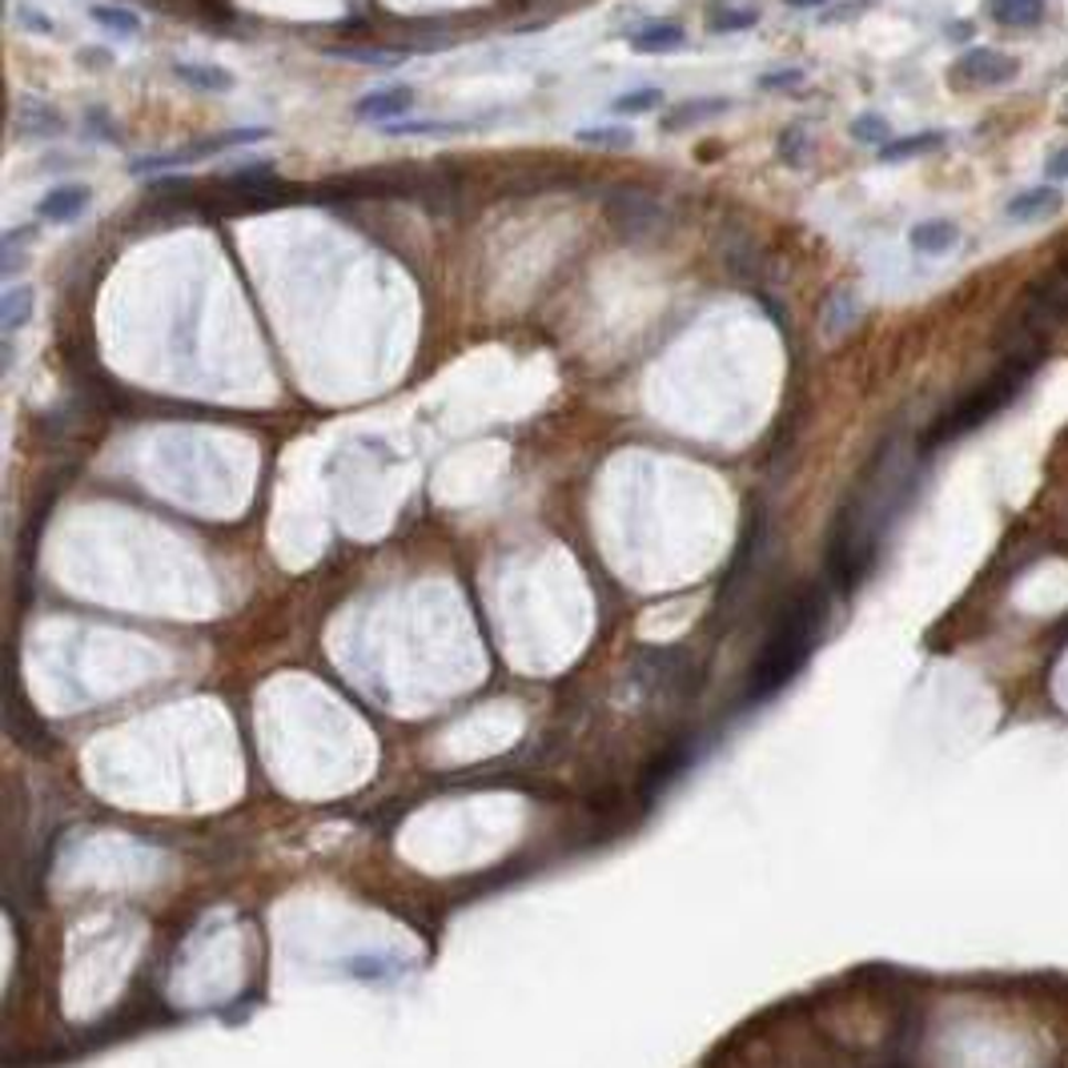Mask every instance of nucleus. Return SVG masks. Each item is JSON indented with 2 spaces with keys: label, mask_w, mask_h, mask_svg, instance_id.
<instances>
[{
  "label": "nucleus",
  "mask_w": 1068,
  "mask_h": 1068,
  "mask_svg": "<svg viewBox=\"0 0 1068 1068\" xmlns=\"http://www.w3.org/2000/svg\"><path fill=\"white\" fill-rule=\"evenodd\" d=\"M824 591H804L787 603V611L771 627V639L763 643L760 659L751 667L748 704H763L771 695H780L795 675L804 672V663L812 659L815 643H819V631H824Z\"/></svg>",
  "instance_id": "obj_1"
},
{
  "label": "nucleus",
  "mask_w": 1068,
  "mask_h": 1068,
  "mask_svg": "<svg viewBox=\"0 0 1068 1068\" xmlns=\"http://www.w3.org/2000/svg\"><path fill=\"white\" fill-rule=\"evenodd\" d=\"M1016 390H1021V374H1004V378H992V382H984L981 390H972L960 406H952L944 414V419L937 422V426L924 434V446H944V442L960 438V434H969V430H976L981 422H988L992 414H1001L1008 402L1016 398Z\"/></svg>",
  "instance_id": "obj_2"
},
{
  "label": "nucleus",
  "mask_w": 1068,
  "mask_h": 1068,
  "mask_svg": "<svg viewBox=\"0 0 1068 1068\" xmlns=\"http://www.w3.org/2000/svg\"><path fill=\"white\" fill-rule=\"evenodd\" d=\"M254 141H269V129H225V133H210V137H201V141H189L181 145V149H173V154H161V157H141V161H133L129 173H161V169H177V166H193V161H201V157H213V154H225V149H237V145H254Z\"/></svg>",
  "instance_id": "obj_3"
},
{
  "label": "nucleus",
  "mask_w": 1068,
  "mask_h": 1068,
  "mask_svg": "<svg viewBox=\"0 0 1068 1068\" xmlns=\"http://www.w3.org/2000/svg\"><path fill=\"white\" fill-rule=\"evenodd\" d=\"M1016 77H1021V61L1001 53V49H984V44L981 49H969V53L952 65V81H956V85L1001 88V85H1013Z\"/></svg>",
  "instance_id": "obj_4"
},
{
  "label": "nucleus",
  "mask_w": 1068,
  "mask_h": 1068,
  "mask_svg": "<svg viewBox=\"0 0 1068 1068\" xmlns=\"http://www.w3.org/2000/svg\"><path fill=\"white\" fill-rule=\"evenodd\" d=\"M606 213H611V221H615L618 230L627 233H647L667 218L659 201L639 193V189H618V193H611L606 198Z\"/></svg>",
  "instance_id": "obj_5"
},
{
  "label": "nucleus",
  "mask_w": 1068,
  "mask_h": 1068,
  "mask_svg": "<svg viewBox=\"0 0 1068 1068\" xmlns=\"http://www.w3.org/2000/svg\"><path fill=\"white\" fill-rule=\"evenodd\" d=\"M414 101H419V93L410 85H394V88H374V93H366L358 105H353V117H362V121H398L402 113L414 109Z\"/></svg>",
  "instance_id": "obj_6"
},
{
  "label": "nucleus",
  "mask_w": 1068,
  "mask_h": 1068,
  "mask_svg": "<svg viewBox=\"0 0 1068 1068\" xmlns=\"http://www.w3.org/2000/svg\"><path fill=\"white\" fill-rule=\"evenodd\" d=\"M1060 210H1065V189H1057V186L1021 189V193L1004 205V213H1008L1013 221H1045Z\"/></svg>",
  "instance_id": "obj_7"
},
{
  "label": "nucleus",
  "mask_w": 1068,
  "mask_h": 1068,
  "mask_svg": "<svg viewBox=\"0 0 1068 1068\" xmlns=\"http://www.w3.org/2000/svg\"><path fill=\"white\" fill-rule=\"evenodd\" d=\"M88 201H93L88 186H56L41 198L36 213H41L44 221H61V225H68V221H77L81 213L88 210Z\"/></svg>",
  "instance_id": "obj_8"
},
{
  "label": "nucleus",
  "mask_w": 1068,
  "mask_h": 1068,
  "mask_svg": "<svg viewBox=\"0 0 1068 1068\" xmlns=\"http://www.w3.org/2000/svg\"><path fill=\"white\" fill-rule=\"evenodd\" d=\"M727 109H731V101H727V97H695V101H684V105L667 109V117H663V129H667V133H684V129H691V125L711 121V117H719V113H727Z\"/></svg>",
  "instance_id": "obj_9"
},
{
  "label": "nucleus",
  "mask_w": 1068,
  "mask_h": 1068,
  "mask_svg": "<svg viewBox=\"0 0 1068 1068\" xmlns=\"http://www.w3.org/2000/svg\"><path fill=\"white\" fill-rule=\"evenodd\" d=\"M173 77L181 81V85L193 88V93H225V88L237 85L230 68L205 65V61H177V65H173Z\"/></svg>",
  "instance_id": "obj_10"
},
{
  "label": "nucleus",
  "mask_w": 1068,
  "mask_h": 1068,
  "mask_svg": "<svg viewBox=\"0 0 1068 1068\" xmlns=\"http://www.w3.org/2000/svg\"><path fill=\"white\" fill-rule=\"evenodd\" d=\"M908 242H912L916 254H948V250L960 242V225L956 221H944V218L920 221V225H912Z\"/></svg>",
  "instance_id": "obj_11"
},
{
  "label": "nucleus",
  "mask_w": 1068,
  "mask_h": 1068,
  "mask_svg": "<svg viewBox=\"0 0 1068 1068\" xmlns=\"http://www.w3.org/2000/svg\"><path fill=\"white\" fill-rule=\"evenodd\" d=\"M684 41H687L684 24H675V21L643 24L639 33L627 36V44L635 49V53H672V49H679Z\"/></svg>",
  "instance_id": "obj_12"
},
{
  "label": "nucleus",
  "mask_w": 1068,
  "mask_h": 1068,
  "mask_svg": "<svg viewBox=\"0 0 1068 1068\" xmlns=\"http://www.w3.org/2000/svg\"><path fill=\"white\" fill-rule=\"evenodd\" d=\"M988 17L1004 29H1033L1045 21V0H988Z\"/></svg>",
  "instance_id": "obj_13"
},
{
  "label": "nucleus",
  "mask_w": 1068,
  "mask_h": 1068,
  "mask_svg": "<svg viewBox=\"0 0 1068 1068\" xmlns=\"http://www.w3.org/2000/svg\"><path fill=\"white\" fill-rule=\"evenodd\" d=\"M944 145V133H912V137H900V141H888L880 149L884 166H896V161H912V157L937 154Z\"/></svg>",
  "instance_id": "obj_14"
},
{
  "label": "nucleus",
  "mask_w": 1068,
  "mask_h": 1068,
  "mask_svg": "<svg viewBox=\"0 0 1068 1068\" xmlns=\"http://www.w3.org/2000/svg\"><path fill=\"white\" fill-rule=\"evenodd\" d=\"M33 306H36L33 286L4 289V302H0V326H4V334H17L21 326H29V318H33Z\"/></svg>",
  "instance_id": "obj_15"
},
{
  "label": "nucleus",
  "mask_w": 1068,
  "mask_h": 1068,
  "mask_svg": "<svg viewBox=\"0 0 1068 1068\" xmlns=\"http://www.w3.org/2000/svg\"><path fill=\"white\" fill-rule=\"evenodd\" d=\"M88 17H93V24H101V29H109V33L117 36H137L141 33V17L133 9H117V4H93L88 9Z\"/></svg>",
  "instance_id": "obj_16"
},
{
  "label": "nucleus",
  "mask_w": 1068,
  "mask_h": 1068,
  "mask_svg": "<svg viewBox=\"0 0 1068 1068\" xmlns=\"http://www.w3.org/2000/svg\"><path fill=\"white\" fill-rule=\"evenodd\" d=\"M579 145H595V149H631L635 145V133L627 125H586V129L574 133Z\"/></svg>",
  "instance_id": "obj_17"
},
{
  "label": "nucleus",
  "mask_w": 1068,
  "mask_h": 1068,
  "mask_svg": "<svg viewBox=\"0 0 1068 1068\" xmlns=\"http://www.w3.org/2000/svg\"><path fill=\"white\" fill-rule=\"evenodd\" d=\"M659 101H663V88L643 85V88H631V93H623V97L611 101V109L623 113V117H635V113H651V109H659Z\"/></svg>",
  "instance_id": "obj_18"
},
{
  "label": "nucleus",
  "mask_w": 1068,
  "mask_h": 1068,
  "mask_svg": "<svg viewBox=\"0 0 1068 1068\" xmlns=\"http://www.w3.org/2000/svg\"><path fill=\"white\" fill-rule=\"evenodd\" d=\"M852 137H856L859 145H888L892 141V125L884 121L880 113H859L856 121H852Z\"/></svg>",
  "instance_id": "obj_19"
},
{
  "label": "nucleus",
  "mask_w": 1068,
  "mask_h": 1068,
  "mask_svg": "<svg viewBox=\"0 0 1068 1068\" xmlns=\"http://www.w3.org/2000/svg\"><path fill=\"white\" fill-rule=\"evenodd\" d=\"M760 24V12L755 9H719L711 17V29L716 33H743V29H755Z\"/></svg>",
  "instance_id": "obj_20"
},
{
  "label": "nucleus",
  "mask_w": 1068,
  "mask_h": 1068,
  "mask_svg": "<svg viewBox=\"0 0 1068 1068\" xmlns=\"http://www.w3.org/2000/svg\"><path fill=\"white\" fill-rule=\"evenodd\" d=\"M24 121H29L24 129L36 133V137H56V133H65V121H61L53 109H44V105H29V109H24Z\"/></svg>",
  "instance_id": "obj_21"
},
{
  "label": "nucleus",
  "mask_w": 1068,
  "mask_h": 1068,
  "mask_svg": "<svg viewBox=\"0 0 1068 1068\" xmlns=\"http://www.w3.org/2000/svg\"><path fill=\"white\" fill-rule=\"evenodd\" d=\"M780 154H783V161H787V166H800V161H804L800 154H807V137H804V129H800V125H792V129L783 133Z\"/></svg>",
  "instance_id": "obj_22"
},
{
  "label": "nucleus",
  "mask_w": 1068,
  "mask_h": 1068,
  "mask_svg": "<svg viewBox=\"0 0 1068 1068\" xmlns=\"http://www.w3.org/2000/svg\"><path fill=\"white\" fill-rule=\"evenodd\" d=\"M804 85V68H780V73H763L760 88H792Z\"/></svg>",
  "instance_id": "obj_23"
},
{
  "label": "nucleus",
  "mask_w": 1068,
  "mask_h": 1068,
  "mask_svg": "<svg viewBox=\"0 0 1068 1068\" xmlns=\"http://www.w3.org/2000/svg\"><path fill=\"white\" fill-rule=\"evenodd\" d=\"M85 117H88V133H97L101 141H117V129H113L109 113H105V109H88Z\"/></svg>",
  "instance_id": "obj_24"
},
{
  "label": "nucleus",
  "mask_w": 1068,
  "mask_h": 1068,
  "mask_svg": "<svg viewBox=\"0 0 1068 1068\" xmlns=\"http://www.w3.org/2000/svg\"><path fill=\"white\" fill-rule=\"evenodd\" d=\"M1048 177H1053V181H1068V145L1060 149V154H1053V161H1048Z\"/></svg>",
  "instance_id": "obj_25"
},
{
  "label": "nucleus",
  "mask_w": 1068,
  "mask_h": 1068,
  "mask_svg": "<svg viewBox=\"0 0 1068 1068\" xmlns=\"http://www.w3.org/2000/svg\"><path fill=\"white\" fill-rule=\"evenodd\" d=\"M21 21L24 24H36V33H44V36L53 33V21H49V17H41L36 9H21Z\"/></svg>",
  "instance_id": "obj_26"
},
{
  "label": "nucleus",
  "mask_w": 1068,
  "mask_h": 1068,
  "mask_svg": "<svg viewBox=\"0 0 1068 1068\" xmlns=\"http://www.w3.org/2000/svg\"><path fill=\"white\" fill-rule=\"evenodd\" d=\"M81 61H85L88 68H93V65L105 68V65H109V53H105V49H85V53H81Z\"/></svg>",
  "instance_id": "obj_27"
},
{
  "label": "nucleus",
  "mask_w": 1068,
  "mask_h": 1068,
  "mask_svg": "<svg viewBox=\"0 0 1068 1068\" xmlns=\"http://www.w3.org/2000/svg\"><path fill=\"white\" fill-rule=\"evenodd\" d=\"M787 9H819V4H827V0H783Z\"/></svg>",
  "instance_id": "obj_28"
},
{
  "label": "nucleus",
  "mask_w": 1068,
  "mask_h": 1068,
  "mask_svg": "<svg viewBox=\"0 0 1068 1068\" xmlns=\"http://www.w3.org/2000/svg\"><path fill=\"white\" fill-rule=\"evenodd\" d=\"M1065 109H1068V105H1065Z\"/></svg>",
  "instance_id": "obj_29"
}]
</instances>
